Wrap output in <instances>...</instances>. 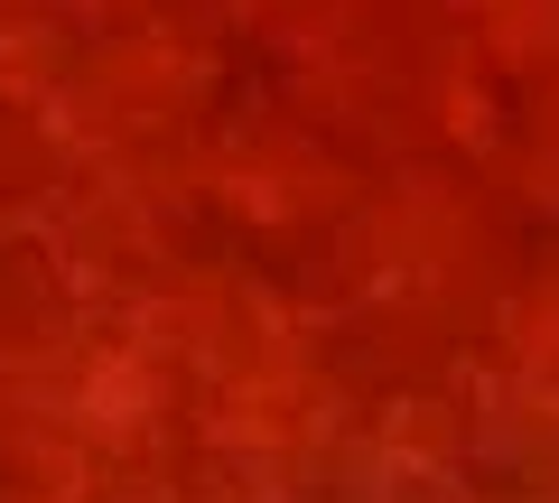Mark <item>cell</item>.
I'll list each match as a JSON object with an SVG mask.
<instances>
[{"label":"cell","mask_w":559,"mask_h":503,"mask_svg":"<svg viewBox=\"0 0 559 503\" xmlns=\"http://www.w3.org/2000/svg\"><path fill=\"white\" fill-rule=\"evenodd\" d=\"M159 410V373L140 355H103L94 373H84V420L94 429H121V420H150Z\"/></svg>","instance_id":"obj_2"},{"label":"cell","mask_w":559,"mask_h":503,"mask_svg":"<svg viewBox=\"0 0 559 503\" xmlns=\"http://www.w3.org/2000/svg\"><path fill=\"white\" fill-rule=\"evenodd\" d=\"M0 503H94V476H84V447H20L10 457V476H0Z\"/></svg>","instance_id":"obj_1"}]
</instances>
